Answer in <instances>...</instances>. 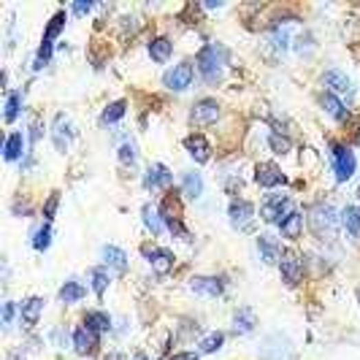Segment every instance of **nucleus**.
Masks as SVG:
<instances>
[{
  "mask_svg": "<svg viewBox=\"0 0 360 360\" xmlns=\"http://www.w3.org/2000/svg\"><path fill=\"white\" fill-rule=\"evenodd\" d=\"M227 68V49L220 44H209L198 54V71L209 85H217Z\"/></svg>",
  "mask_w": 360,
  "mask_h": 360,
  "instance_id": "1",
  "label": "nucleus"
},
{
  "mask_svg": "<svg viewBox=\"0 0 360 360\" xmlns=\"http://www.w3.org/2000/svg\"><path fill=\"white\" fill-rule=\"evenodd\" d=\"M309 227L317 238L322 241H333L336 233H339V217H336V209L328 206V203H319L309 212Z\"/></svg>",
  "mask_w": 360,
  "mask_h": 360,
  "instance_id": "2",
  "label": "nucleus"
},
{
  "mask_svg": "<svg viewBox=\"0 0 360 360\" xmlns=\"http://www.w3.org/2000/svg\"><path fill=\"white\" fill-rule=\"evenodd\" d=\"M63 27H65V14L60 11V14L52 16V22H49V27H46L44 41H41V49H38V57H36V68H44L46 63H49V57H52V41L60 36Z\"/></svg>",
  "mask_w": 360,
  "mask_h": 360,
  "instance_id": "3",
  "label": "nucleus"
},
{
  "mask_svg": "<svg viewBox=\"0 0 360 360\" xmlns=\"http://www.w3.org/2000/svg\"><path fill=\"white\" fill-rule=\"evenodd\" d=\"M260 214H263L266 223H276V225H279L287 214H293L290 198H284V195H269V198L263 201V206H260Z\"/></svg>",
  "mask_w": 360,
  "mask_h": 360,
  "instance_id": "4",
  "label": "nucleus"
},
{
  "mask_svg": "<svg viewBox=\"0 0 360 360\" xmlns=\"http://www.w3.org/2000/svg\"><path fill=\"white\" fill-rule=\"evenodd\" d=\"M217 117H220V103L212 100V98L198 100V103L192 106V111H190V120H192V125H198V128L217 122Z\"/></svg>",
  "mask_w": 360,
  "mask_h": 360,
  "instance_id": "5",
  "label": "nucleus"
},
{
  "mask_svg": "<svg viewBox=\"0 0 360 360\" xmlns=\"http://www.w3.org/2000/svg\"><path fill=\"white\" fill-rule=\"evenodd\" d=\"M333 168H336V179L347 181L355 174V155L347 146H333Z\"/></svg>",
  "mask_w": 360,
  "mask_h": 360,
  "instance_id": "6",
  "label": "nucleus"
},
{
  "mask_svg": "<svg viewBox=\"0 0 360 360\" xmlns=\"http://www.w3.org/2000/svg\"><path fill=\"white\" fill-rule=\"evenodd\" d=\"M279 269H282V279H284L287 284H298V282H301L304 263H301V258H298L293 249L282 252V258H279Z\"/></svg>",
  "mask_w": 360,
  "mask_h": 360,
  "instance_id": "7",
  "label": "nucleus"
},
{
  "mask_svg": "<svg viewBox=\"0 0 360 360\" xmlns=\"http://www.w3.org/2000/svg\"><path fill=\"white\" fill-rule=\"evenodd\" d=\"M227 214H230V225L244 230V227H249L252 217H255V206L249 201H233L230 209H227Z\"/></svg>",
  "mask_w": 360,
  "mask_h": 360,
  "instance_id": "8",
  "label": "nucleus"
},
{
  "mask_svg": "<svg viewBox=\"0 0 360 360\" xmlns=\"http://www.w3.org/2000/svg\"><path fill=\"white\" fill-rule=\"evenodd\" d=\"M184 149L190 152V157H192L195 163H206V160L212 157V146H209V141L201 133L187 135V138H184Z\"/></svg>",
  "mask_w": 360,
  "mask_h": 360,
  "instance_id": "9",
  "label": "nucleus"
},
{
  "mask_svg": "<svg viewBox=\"0 0 360 360\" xmlns=\"http://www.w3.org/2000/svg\"><path fill=\"white\" fill-rule=\"evenodd\" d=\"M190 82H192V65L190 63H179V65H174V71L166 74V87H171L177 92L187 90Z\"/></svg>",
  "mask_w": 360,
  "mask_h": 360,
  "instance_id": "10",
  "label": "nucleus"
},
{
  "mask_svg": "<svg viewBox=\"0 0 360 360\" xmlns=\"http://www.w3.org/2000/svg\"><path fill=\"white\" fill-rule=\"evenodd\" d=\"M144 258L152 263V269L157 273H168L174 269V255L168 249H160V247H144Z\"/></svg>",
  "mask_w": 360,
  "mask_h": 360,
  "instance_id": "11",
  "label": "nucleus"
},
{
  "mask_svg": "<svg viewBox=\"0 0 360 360\" xmlns=\"http://www.w3.org/2000/svg\"><path fill=\"white\" fill-rule=\"evenodd\" d=\"M74 350L79 355H92L98 350V333L92 328H87V325L76 328V333H74Z\"/></svg>",
  "mask_w": 360,
  "mask_h": 360,
  "instance_id": "12",
  "label": "nucleus"
},
{
  "mask_svg": "<svg viewBox=\"0 0 360 360\" xmlns=\"http://www.w3.org/2000/svg\"><path fill=\"white\" fill-rule=\"evenodd\" d=\"M171 181H174V174H171L163 163L149 166V171H146V177H144V184H146L149 190H166Z\"/></svg>",
  "mask_w": 360,
  "mask_h": 360,
  "instance_id": "13",
  "label": "nucleus"
},
{
  "mask_svg": "<svg viewBox=\"0 0 360 360\" xmlns=\"http://www.w3.org/2000/svg\"><path fill=\"white\" fill-rule=\"evenodd\" d=\"M255 181H258L260 187H276V184L284 181V174H282V168H279L276 163H260V166L255 168Z\"/></svg>",
  "mask_w": 360,
  "mask_h": 360,
  "instance_id": "14",
  "label": "nucleus"
},
{
  "mask_svg": "<svg viewBox=\"0 0 360 360\" xmlns=\"http://www.w3.org/2000/svg\"><path fill=\"white\" fill-rule=\"evenodd\" d=\"M190 290H192V293H201V295L217 298V295L223 293V282H220L217 276H198V279L190 282Z\"/></svg>",
  "mask_w": 360,
  "mask_h": 360,
  "instance_id": "15",
  "label": "nucleus"
},
{
  "mask_svg": "<svg viewBox=\"0 0 360 360\" xmlns=\"http://www.w3.org/2000/svg\"><path fill=\"white\" fill-rule=\"evenodd\" d=\"M54 146L60 149V152H65L68 149V144H71V122H68V117L65 114H57L54 117Z\"/></svg>",
  "mask_w": 360,
  "mask_h": 360,
  "instance_id": "16",
  "label": "nucleus"
},
{
  "mask_svg": "<svg viewBox=\"0 0 360 360\" xmlns=\"http://www.w3.org/2000/svg\"><path fill=\"white\" fill-rule=\"evenodd\" d=\"M103 260L109 269H114L117 273H125L128 271V255L120 249V247H106L103 249Z\"/></svg>",
  "mask_w": 360,
  "mask_h": 360,
  "instance_id": "17",
  "label": "nucleus"
},
{
  "mask_svg": "<svg viewBox=\"0 0 360 360\" xmlns=\"http://www.w3.org/2000/svg\"><path fill=\"white\" fill-rule=\"evenodd\" d=\"M41 312H44V298H27V301L22 304V322H25L27 328H33V325L38 322Z\"/></svg>",
  "mask_w": 360,
  "mask_h": 360,
  "instance_id": "18",
  "label": "nucleus"
},
{
  "mask_svg": "<svg viewBox=\"0 0 360 360\" xmlns=\"http://www.w3.org/2000/svg\"><path fill=\"white\" fill-rule=\"evenodd\" d=\"M322 82H325V87H330V92H341V95H344V92H347V95L352 92V82H350L341 71H328V74L322 76Z\"/></svg>",
  "mask_w": 360,
  "mask_h": 360,
  "instance_id": "19",
  "label": "nucleus"
},
{
  "mask_svg": "<svg viewBox=\"0 0 360 360\" xmlns=\"http://www.w3.org/2000/svg\"><path fill=\"white\" fill-rule=\"evenodd\" d=\"M181 190H184V195L187 198H201L203 195V179H201V174H195V171H184V177H181Z\"/></svg>",
  "mask_w": 360,
  "mask_h": 360,
  "instance_id": "20",
  "label": "nucleus"
},
{
  "mask_svg": "<svg viewBox=\"0 0 360 360\" xmlns=\"http://www.w3.org/2000/svg\"><path fill=\"white\" fill-rule=\"evenodd\" d=\"M279 230H282V236H284V238H298V236H301V230H304V217H301L298 212L287 214V217L279 223Z\"/></svg>",
  "mask_w": 360,
  "mask_h": 360,
  "instance_id": "21",
  "label": "nucleus"
},
{
  "mask_svg": "<svg viewBox=\"0 0 360 360\" xmlns=\"http://www.w3.org/2000/svg\"><path fill=\"white\" fill-rule=\"evenodd\" d=\"M255 325H258V319H255V312L252 309H238L236 317H233V328H236V333H252L255 330Z\"/></svg>",
  "mask_w": 360,
  "mask_h": 360,
  "instance_id": "22",
  "label": "nucleus"
},
{
  "mask_svg": "<svg viewBox=\"0 0 360 360\" xmlns=\"http://www.w3.org/2000/svg\"><path fill=\"white\" fill-rule=\"evenodd\" d=\"M322 109L333 117V120H344L347 117V109H344V103L333 95V92H322Z\"/></svg>",
  "mask_w": 360,
  "mask_h": 360,
  "instance_id": "23",
  "label": "nucleus"
},
{
  "mask_svg": "<svg viewBox=\"0 0 360 360\" xmlns=\"http://www.w3.org/2000/svg\"><path fill=\"white\" fill-rule=\"evenodd\" d=\"M22 149H25V135L11 133L8 138H5L3 155H5V160H19V157H22Z\"/></svg>",
  "mask_w": 360,
  "mask_h": 360,
  "instance_id": "24",
  "label": "nucleus"
},
{
  "mask_svg": "<svg viewBox=\"0 0 360 360\" xmlns=\"http://www.w3.org/2000/svg\"><path fill=\"white\" fill-rule=\"evenodd\" d=\"M171 52H174V44H171L168 38H155V41L149 44V57H152L155 63H166V60L171 57Z\"/></svg>",
  "mask_w": 360,
  "mask_h": 360,
  "instance_id": "25",
  "label": "nucleus"
},
{
  "mask_svg": "<svg viewBox=\"0 0 360 360\" xmlns=\"http://www.w3.org/2000/svg\"><path fill=\"white\" fill-rule=\"evenodd\" d=\"M258 249H260V258H263V263H276L282 255H279V247H276V241L271 238V236H260L258 238Z\"/></svg>",
  "mask_w": 360,
  "mask_h": 360,
  "instance_id": "26",
  "label": "nucleus"
},
{
  "mask_svg": "<svg viewBox=\"0 0 360 360\" xmlns=\"http://www.w3.org/2000/svg\"><path fill=\"white\" fill-rule=\"evenodd\" d=\"M144 225L152 230V236H160L163 233V225H166V220L160 217V212L155 209V206H144Z\"/></svg>",
  "mask_w": 360,
  "mask_h": 360,
  "instance_id": "27",
  "label": "nucleus"
},
{
  "mask_svg": "<svg viewBox=\"0 0 360 360\" xmlns=\"http://www.w3.org/2000/svg\"><path fill=\"white\" fill-rule=\"evenodd\" d=\"M85 293H87V290H85L79 282H65L63 290H60V301H63V304H76V301L85 298Z\"/></svg>",
  "mask_w": 360,
  "mask_h": 360,
  "instance_id": "28",
  "label": "nucleus"
},
{
  "mask_svg": "<svg viewBox=\"0 0 360 360\" xmlns=\"http://www.w3.org/2000/svg\"><path fill=\"white\" fill-rule=\"evenodd\" d=\"M341 223H344V227H347L352 236H360V209L358 206H347V209L341 212Z\"/></svg>",
  "mask_w": 360,
  "mask_h": 360,
  "instance_id": "29",
  "label": "nucleus"
},
{
  "mask_svg": "<svg viewBox=\"0 0 360 360\" xmlns=\"http://www.w3.org/2000/svg\"><path fill=\"white\" fill-rule=\"evenodd\" d=\"M85 325L92 328L95 333H103V330H109V328H111V319H109V315H103V312H87V317H85Z\"/></svg>",
  "mask_w": 360,
  "mask_h": 360,
  "instance_id": "30",
  "label": "nucleus"
},
{
  "mask_svg": "<svg viewBox=\"0 0 360 360\" xmlns=\"http://www.w3.org/2000/svg\"><path fill=\"white\" fill-rule=\"evenodd\" d=\"M90 282H92L95 295H103V293H106V287H109V271L106 269H92L90 271Z\"/></svg>",
  "mask_w": 360,
  "mask_h": 360,
  "instance_id": "31",
  "label": "nucleus"
},
{
  "mask_svg": "<svg viewBox=\"0 0 360 360\" xmlns=\"http://www.w3.org/2000/svg\"><path fill=\"white\" fill-rule=\"evenodd\" d=\"M49 244H52V225L44 223V225L36 230V236H33V247L38 252H44V249H49Z\"/></svg>",
  "mask_w": 360,
  "mask_h": 360,
  "instance_id": "32",
  "label": "nucleus"
},
{
  "mask_svg": "<svg viewBox=\"0 0 360 360\" xmlns=\"http://www.w3.org/2000/svg\"><path fill=\"white\" fill-rule=\"evenodd\" d=\"M125 109H128V103H125V100H117V103H111V106L103 111V117H100V120H103L106 125H109V122H117V120H122V117H125Z\"/></svg>",
  "mask_w": 360,
  "mask_h": 360,
  "instance_id": "33",
  "label": "nucleus"
},
{
  "mask_svg": "<svg viewBox=\"0 0 360 360\" xmlns=\"http://www.w3.org/2000/svg\"><path fill=\"white\" fill-rule=\"evenodd\" d=\"M19 103H22L19 92H8V100H5V122H14V120H16V114H19Z\"/></svg>",
  "mask_w": 360,
  "mask_h": 360,
  "instance_id": "34",
  "label": "nucleus"
},
{
  "mask_svg": "<svg viewBox=\"0 0 360 360\" xmlns=\"http://www.w3.org/2000/svg\"><path fill=\"white\" fill-rule=\"evenodd\" d=\"M223 341H225V336H223L220 330H214V333H209V336L201 341V350H203V352H217V350L223 347Z\"/></svg>",
  "mask_w": 360,
  "mask_h": 360,
  "instance_id": "35",
  "label": "nucleus"
},
{
  "mask_svg": "<svg viewBox=\"0 0 360 360\" xmlns=\"http://www.w3.org/2000/svg\"><path fill=\"white\" fill-rule=\"evenodd\" d=\"M269 144H271V149H273L276 155H284V152H290V141H287V138H282V135L271 133L269 135Z\"/></svg>",
  "mask_w": 360,
  "mask_h": 360,
  "instance_id": "36",
  "label": "nucleus"
},
{
  "mask_svg": "<svg viewBox=\"0 0 360 360\" xmlns=\"http://www.w3.org/2000/svg\"><path fill=\"white\" fill-rule=\"evenodd\" d=\"M57 206H60V192H52L49 195V201H46V206H44V217H46V223L54 217V212H57Z\"/></svg>",
  "mask_w": 360,
  "mask_h": 360,
  "instance_id": "37",
  "label": "nucleus"
},
{
  "mask_svg": "<svg viewBox=\"0 0 360 360\" xmlns=\"http://www.w3.org/2000/svg\"><path fill=\"white\" fill-rule=\"evenodd\" d=\"M120 160H122L125 166H133L135 163V146L133 144H125V146L120 149Z\"/></svg>",
  "mask_w": 360,
  "mask_h": 360,
  "instance_id": "38",
  "label": "nucleus"
},
{
  "mask_svg": "<svg viewBox=\"0 0 360 360\" xmlns=\"http://www.w3.org/2000/svg\"><path fill=\"white\" fill-rule=\"evenodd\" d=\"M92 8L90 0H79V3H74V14H87Z\"/></svg>",
  "mask_w": 360,
  "mask_h": 360,
  "instance_id": "39",
  "label": "nucleus"
},
{
  "mask_svg": "<svg viewBox=\"0 0 360 360\" xmlns=\"http://www.w3.org/2000/svg\"><path fill=\"white\" fill-rule=\"evenodd\" d=\"M11 319H14V304H5V306H3V322L8 325Z\"/></svg>",
  "mask_w": 360,
  "mask_h": 360,
  "instance_id": "40",
  "label": "nucleus"
},
{
  "mask_svg": "<svg viewBox=\"0 0 360 360\" xmlns=\"http://www.w3.org/2000/svg\"><path fill=\"white\" fill-rule=\"evenodd\" d=\"M168 360H198L195 352H177V355H171Z\"/></svg>",
  "mask_w": 360,
  "mask_h": 360,
  "instance_id": "41",
  "label": "nucleus"
},
{
  "mask_svg": "<svg viewBox=\"0 0 360 360\" xmlns=\"http://www.w3.org/2000/svg\"><path fill=\"white\" fill-rule=\"evenodd\" d=\"M133 360H149V358H146V355H144V352H138V355H135Z\"/></svg>",
  "mask_w": 360,
  "mask_h": 360,
  "instance_id": "42",
  "label": "nucleus"
},
{
  "mask_svg": "<svg viewBox=\"0 0 360 360\" xmlns=\"http://www.w3.org/2000/svg\"><path fill=\"white\" fill-rule=\"evenodd\" d=\"M106 360H122L120 355H106Z\"/></svg>",
  "mask_w": 360,
  "mask_h": 360,
  "instance_id": "43",
  "label": "nucleus"
},
{
  "mask_svg": "<svg viewBox=\"0 0 360 360\" xmlns=\"http://www.w3.org/2000/svg\"><path fill=\"white\" fill-rule=\"evenodd\" d=\"M358 301H360V290H358Z\"/></svg>",
  "mask_w": 360,
  "mask_h": 360,
  "instance_id": "44",
  "label": "nucleus"
},
{
  "mask_svg": "<svg viewBox=\"0 0 360 360\" xmlns=\"http://www.w3.org/2000/svg\"><path fill=\"white\" fill-rule=\"evenodd\" d=\"M11 360H16V358H11Z\"/></svg>",
  "mask_w": 360,
  "mask_h": 360,
  "instance_id": "45",
  "label": "nucleus"
}]
</instances>
